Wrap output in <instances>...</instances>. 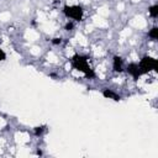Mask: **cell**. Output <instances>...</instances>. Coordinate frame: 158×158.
I'll list each match as a JSON object with an SVG mask.
<instances>
[{"instance_id":"obj_2","label":"cell","mask_w":158,"mask_h":158,"mask_svg":"<svg viewBox=\"0 0 158 158\" xmlns=\"http://www.w3.org/2000/svg\"><path fill=\"white\" fill-rule=\"evenodd\" d=\"M63 14L67 19L74 22H80L84 19V9L80 5H64Z\"/></svg>"},{"instance_id":"obj_1","label":"cell","mask_w":158,"mask_h":158,"mask_svg":"<svg viewBox=\"0 0 158 158\" xmlns=\"http://www.w3.org/2000/svg\"><path fill=\"white\" fill-rule=\"evenodd\" d=\"M70 65L73 69L81 72L88 79H93L95 78V72L91 68L90 63H89V58L83 54H74L70 58Z\"/></svg>"},{"instance_id":"obj_9","label":"cell","mask_w":158,"mask_h":158,"mask_svg":"<svg viewBox=\"0 0 158 158\" xmlns=\"http://www.w3.org/2000/svg\"><path fill=\"white\" fill-rule=\"evenodd\" d=\"M33 131H35V135L36 136H42L46 132V127L44 126H37V127L33 128Z\"/></svg>"},{"instance_id":"obj_6","label":"cell","mask_w":158,"mask_h":158,"mask_svg":"<svg viewBox=\"0 0 158 158\" xmlns=\"http://www.w3.org/2000/svg\"><path fill=\"white\" fill-rule=\"evenodd\" d=\"M102 96L106 98V99H111L114 101H120L121 100V96L117 93H115L114 90H111V89H104L102 90Z\"/></svg>"},{"instance_id":"obj_7","label":"cell","mask_w":158,"mask_h":158,"mask_svg":"<svg viewBox=\"0 0 158 158\" xmlns=\"http://www.w3.org/2000/svg\"><path fill=\"white\" fill-rule=\"evenodd\" d=\"M148 37H149L152 41H157V38H158V27H157V26H153V27L148 31Z\"/></svg>"},{"instance_id":"obj_10","label":"cell","mask_w":158,"mask_h":158,"mask_svg":"<svg viewBox=\"0 0 158 158\" xmlns=\"http://www.w3.org/2000/svg\"><path fill=\"white\" fill-rule=\"evenodd\" d=\"M64 28L67 30V31H72L73 28H74V21H68L67 23H65V26H64Z\"/></svg>"},{"instance_id":"obj_8","label":"cell","mask_w":158,"mask_h":158,"mask_svg":"<svg viewBox=\"0 0 158 158\" xmlns=\"http://www.w3.org/2000/svg\"><path fill=\"white\" fill-rule=\"evenodd\" d=\"M148 14H149V16H151V17L157 19V16H158V5H157V4H154V5L149 6V7H148Z\"/></svg>"},{"instance_id":"obj_11","label":"cell","mask_w":158,"mask_h":158,"mask_svg":"<svg viewBox=\"0 0 158 158\" xmlns=\"http://www.w3.org/2000/svg\"><path fill=\"white\" fill-rule=\"evenodd\" d=\"M6 59V53L1 49V47H0V62H2V60H5Z\"/></svg>"},{"instance_id":"obj_5","label":"cell","mask_w":158,"mask_h":158,"mask_svg":"<svg viewBox=\"0 0 158 158\" xmlns=\"http://www.w3.org/2000/svg\"><path fill=\"white\" fill-rule=\"evenodd\" d=\"M112 69L116 73H121L125 70V64H123V59L120 56H115L112 58Z\"/></svg>"},{"instance_id":"obj_4","label":"cell","mask_w":158,"mask_h":158,"mask_svg":"<svg viewBox=\"0 0 158 158\" xmlns=\"http://www.w3.org/2000/svg\"><path fill=\"white\" fill-rule=\"evenodd\" d=\"M125 69H126V72L135 79V80H137L142 74H141V70H139V67H138V63H128L126 67H125Z\"/></svg>"},{"instance_id":"obj_12","label":"cell","mask_w":158,"mask_h":158,"mask_svg":"<svg viewBox=\"0 0 158 158\" xmlns=\"http://www.w3.org/2000/svg\"><path fill=\"white\" fill-rule=\"evenodd\" d=\"M52 43L53 44H60L62 43V38H52Z\"/></svg>"},{"instance_id":"obj_3","label":"cell","mask_w":158,"mask_h":158,"mask_svg":"<svg viewBox=\"0 0 158 158\" xmlns=\"http://www.w3.org/2000/svg\"><path fill=\"white\" fill-rule=\"evenodd\" d=\"M138 67H139V70H141V74H147L152 70H158V60L151 56H144L141 58L139 63H138Z\"/></svg>"}]
</instances>
